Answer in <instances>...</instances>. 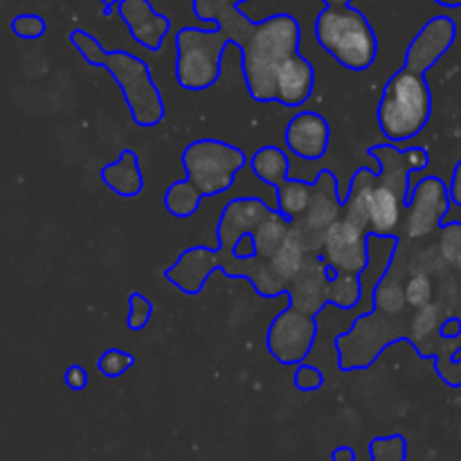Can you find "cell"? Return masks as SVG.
<instances>
[{
  "mask_svg": "<svg viewBox=\"0 0 461 461\" xmlns=\"http://www.w3.org/2000/svg\"><path fill=\"white\" fill-rule=\"evenodd\" d=\"M203 23H216L225 39L241 52V68L250 97L259 104H277V77L300 54L302 30L291 14H275L250 21L230 0H192Z\"/></svg>",
  "mask_w": 461,
  "mask_h": 461,
  "instance_id": "6da1fadb",
  "label": "cell"
},
{
  "mask_svg": "<svg viewBox=\"0 0 461 461\" xmlns=\"http://www.w3.org/2000/svg\"><path fill=\"white\" fill-rule=\"evenodd\" d=\"M457 25L448 16H435L421 27L405 52L403 68L387 79L378 104V129L387 142H405L426 129L432 115V93L426 72L455 43Z\"/></svg>",
  "mask_w": 461,
  "mask_h": 461,
  "instance_id": "7a4b0ae2",
  "label": "cell"
},
{
  "mask_svg": "<svg viewBox=\"0 0 461 461\" xmlns=\"http://www.w3.org/2000/svg\"><path fill=\"white\" fill-rule=\"evenodd\" d=\"M239 147L221 140H196L183 151L185 180L171 183L165 192V207L176 219H189L210 196L225 194L248 165Z\"/></svg>",
  "mask_w": 461,
  "mask_h": 461,
  "instance_id": "3957f363",
  "label": "cell"
},
{
  "mask_svg": "<svg viewBox=\"0 0 461 461\" xmlns=\"http://www.w3.org/2000/svg\"><path fill=\"white\" fill-rule=\"evenodd\" d=\"M72 45L79 50L81 59L95 68H106L108 75L120 86L131 117L142 129L158 126L167 115L165 99L153 81L147 61L124 50H106L93 34L84 30H72Z\"/></svg>",
  "mask_w": 461,
  "mask_h": 461,
  "instance_id": "277c9868",
  "label": "cell"
},
{
  "mask_svg": "<svg viewBox=\"0 0 461 461\" xmlns=\"http://www.w3.org/2000/svg\"><path fill=\"white\" fill-rule=\"evenodd\" d=\"M369 158L378 160V176L369 194V234L396 237L403 210H408V194L412 187L410 176L423 171L430 162L426 147L396 149L394 144H372Z\"/></svg>",
  "mask_w": 461,
  "mask_h": 461,
  "instance_id": "5b68a950",
  "label": "cell"
},
{
  "mask_svg": "<svg viewBox=\"0 0 461 461\" xmlns=\"http://www.w3.org/2000/svg\"><path fill=\"white\" fill-rule=\"evenodd\" d=\"M324 9L315 18V41L347 70L363 72L376 61L378 39L363 12L351 0H322Z\"/></svg>",
  "mask_w": 461,
  "mask_h": 461,
  "instance_id": "8992f818",
  "label": "cell"
},
{
  "mask_svg": "<svg viewBox=\"0 0 461 461\" xmlns=\"http://www.w3.org/2000/svg\"><path fill=\"white\" fill-rule=\"evenodd\" d=\"M230 41L219 27H183L176 34V79L185 90L201 93L221 79Z\"/></svg>",
  "mask_w": 461,
  "mask_h": 461,
  "instance_id": "52a82bcc",
  "label": "cell"
},
{
  "mask_svg": "<svg viewBox=\"0 0 461 461\" xmlns=\"http://www.w3.org/2000/svg\"><path fill=\"white\" fill-rule=\"evenodd\" d=\"M275 212L277 210L261 198H232L223 207L219 225H216L219 250H214V270L223 273L225 266L237 259L234 252H237L239 243L246 237H252Z\"/></svg>",
  "mask_w": 461,
  "mask_h": 461,
  "instance_id": "ba28073f",
  "label": "cell"
},
{
  "mask_svg": "<svg viewBox=\"0 0 461 461\" xmlns=\"http://www.w3.org/2000/svg\"><path fill=\"white\" fill-rule=\"evenodd\" d=\"M315 338H318V322L313 315L302 313L288 304L270 324L266 347L273 358H277V363L302 365L313 349Z\"/></svg>",
  "mask_w": 461,
  "mask_h": 461,
  "instance_id": "9c48e42d",
  "label": "cell"
},
{
  "mask_svg": "<svg viewBox=\"0 0 461 461\" xmlns=\"http://www.w3.org/2000/svg\"><path fill=\"white\" fill-rule=\"evenodd\" d=\"M369 232L349 223L347 219L336 221L324 234V252L318 255L336 273L363 275L369 266Z\"/></svg>",
  "mask_w": 461,
  "mask_h": 461,
  "instance_id": "30bf717a",
  "label": "cell"
},
{
  "mask_svg": "<svg viewBox=\"0 0 461 461\" xmlns=\"http://www.w3.org/2000/svg\"><path fill=\"white\" fill-rule=\"evenodd\" d=\"M450 207L448 187L437 176L419 180L408 194V234L412 239L428 237L444 225Z\"/></svg>",
  "mask_w": 461,
  "mask_h": 461,
  "instance_id": "8fae6325",
  "label": "cell"
},
{
  "mask_svg": "<svg viewBox=\"0 0 461 461\" xmlns=\"http://www.w3.org/2000/svg\"><path fill=\"white\" fill-rule=\"evenodd\" d=\"M286 149L302 160H322L331 144V126L315 111H300L286 126Z\"/></svg>",
  "mask_w": 461,
  "mask_h": 461,
  "instance_id": "7c38bea8",
  "label": "cell"
},
{
  "mask_svg": "<svg viewBox=\"0 0 461 461\" xmlns=\"http://www.w3.org/2000/svg\"><path fill=\"white\" fill-rule=\"evenodd\" d=\"M115 9L124 25L129 27L135 43L151 50V52L162 48L171 30V21L165 14L156 12L149 0H120Z\"/></svg>",
  "mask_w": 461,
  "mask_h": 461,
  "instance_id": "4fadbf2b",
  "label": "cell"
},
{
  "mask_svg": "<svg viewBox=\"0 0 461 461\" xmlns=\"http://www.w3.org/2000/svg\"><path fill=\"white\" fill-rule=\"evenodd\" d=\"M315 196L311 201L309 212H306L304 228L306 234H315L318 241H324V234L336 221H340L342 196L338 194V180L331 169H322L315 176Z\"/></svg>",
  "mask_w": 461,
  "mask_h": 461,
  "instance_id": "5bb4252c",
  "label": "cell"
},
{
  "mask_svg": "<svg viewBox=\"0 0 461 461\" xmlns=\"http://www.w3.org/2000/svg\"><path fill=\"white\" fill-rule=\"evenodd\" d=\"M315 88V70L304 54H295L277 77V104L300 108L311 99Z\"/></svg>",
  "mask_w": 461,
  "mask_h": 461,
  "instance_id": "9a60e30c",
  "label": "cell"
},
{
  "mask_svg": "<svg viewBox=\"0 0 461 461\" xmlns=\"http://www.w3.org/2000/svg\"><path fill=\"white\" fill-rule=\"evenodd\" d=\"M102 183L111 189L115 196L135 198L144 189V176L140 169V158L133 149H122L120 158L111 165L102 167L99 171Z\"/></svg>",
  "mask_w": 461,
  "mask_h": 461,
  "instance_id": "2e32d148",
  "label": "cell"
},
{
  "mask_svg": "<svg viewBox=\"0 0 461 461\" xmlns=\"http://www.w3.org/2000/svg\"><path fill=\"white\" fill-rule=\"evenodd\" d=\"M250 169L261 183L273 187L277 194L291 174V158L284 149L268 144V147L257 149L255 156L250 158Z\"/></svg>",
  "mask_w": 461,
  "mask_h": 461,
  "instance_id": "e0dca14e",
  "label": "cell"
},
{
  "mask_svg": "<svg viewBox=\"0 0 461 461\" xmlns=\"http://www.w3.org/2000/svg\"><path fill=\"white\" fill-rule=\"evenodd\" d=\"M318 183H304V180L288 178L277 192V212L293 223L295 219H302L309 212L311 201L315 196Z\"/></svg>",
  "mask_w": 461,
  "mask_h": 461,
  "instance_id": "ac0fdd59",
  "label": "cell"
},
{
  "mask_svg": "<svg viewBox=\"0 0 461 461\" xmlns=\"http://www.w3.org/2000/svg\"><path fill=\"white\" fill-rule=\"evenodd\" d=\"M363 300V279L360 275L336 273L327 266V302L336 309L349 311Z\"/></svg>",
  "mask_w": 461,
  "mask_h": 461,
  "instance_id": "d6986e66",
  "label": "cell"
},
{
  "mask_svg": "<svg viewBox=\"0 0 461 461\" xmlns=\"http://www.w3.org/2000/svg\"><path fill=\"white\" fill-rule=\"evenodd\" d=\"M405 448H408V444H405L403 435L378 437L369 444L372 461H405V453H408Z\"/></svg>",
  "mask_w": 461,
  "mask_h": 461,
  "instance_id": "ffe728a7",
  "label": "cell"
},
{
  "mask_svg": "<svg viewBox=\"0 0 461 461\" xmlns=\"http://www.w3.org/2000/svg\"><path fill=\"white\" fill-rule=\"evenodd\" d=\"M135 358L133 354L124 349H106L97 360V369L104 374L106 378H120L133 367Z\"/></svg>",
  "mask_w": 461,
  "mask_h": 461,
  "instance_id": "44dd1931",
  "label": "cell"
},
{
  "mask_svg": "<svg viewBox=\"0 0 461 461\" xmlns=\"http://www.w3.org/2000/svg\"><path fill=\"white\" fill-rule=\"evenodd\" d=\"M153 315V302L142 293L133 291L129 295V318H126V327L131 331H142L149 327Z\"/></svg>",
  "mask_w": 461,
  "mask_h": 461,
  "instance_id": "7402d4cb",
  "label": "cell"
},
{
  "mask_svg": "<svg viewBox=\"0 0 461 461\" xmlns=\"http://www.w3.org/2000/svg\"><path fill=\"white\" fill-rule=\"evenodd\" d=\"M12 32L25 41L41 39L45 34V21L36 14H21L12 21Z\"/></svg>",
  "mask_w": 461,
  "mask_h": 461,
  "instance_id": "603a6c76",
  "label": "cell"
},
{
  "mask_svg": "<svg viewBox=\"0 0 461 461\" xmlns=\"http://www.w3.org/2000/svg\"><path fill=\"white\" fill-rule=\"evenodd\" d=\"M441 250L446 259L461 270V223H444Z\"/></svg>",
  "mask_w": 461,
  "mask_h": 461,
  "instance_id": "cb8c5ba5",
  "label": "cell"
},
{
  "mask_svg": "<svg viewBox=\"0 0 461 461\" xmlns=\"http://www.w3.org/2000/svg\"><path fill=\"white\" fill-rule=\"evenodd\" d=\"M293 383L300 392H318L324 385L322 369L313 367V365H297L295 374H293Z\"/></svg>",
  "mask_w": 461,
  "mask_h": 461,
  "instance_id": "d4e9b609",
  "label": "cell"
},
{
  "mask_svg": "<svg viewBox=\"0 0 461 461\" xmlns=\"http://www.w3.org/2000/svg\"><path fill=\"white\" fill-rule=\"evenodd\" d=\"M432 286L426 275H414L405 286V302L412 306H426L430 302Z\"/></svg>",
  "mask_w": 461,
  "mask_h": 461,
  "instance_id": "484cf974",
  "label": "cell"
},
{
  "mask_svg": "<svg viewBox=\"0 0 461 461\" xmlns=\"http://www.w3.org/2000/svg\"><path fill=\"white\" fill-rule=\"evenodd\" d=\"M63 383H66L72 392L86 390V387H88V372H86L81 365H70V367L66 369V374H63Z\"/></svg>",
  "mask_w": 461,
  "mask_h": 461,
  "instance_id": "4316f807",
  "label": "cell"
},
{
  "mask_svg": "<svg viewBox=\"0 0 461 461\" xmlns=\"http://www.w3.org/2000/svg\"><path fill=\"white\" fill-rule=\"evenodd\" d=\"M448 194H450V203H453V205L461 207V162H459L457 167H455Z\"/></svg>",
  "mask_w": 461,
  "mask_h": 461,
  "instance_id": "83f0119b",
  "label": "cell"
},
{
  "mask_svg": "<svg viewBox=\"0 0 461 461\" xmlns=\"http://www.w3.org/2000/svg\"><path fill=\"white\" fill-rule=\"evenodd\" d=\"M354 450L349 446H340V448L333 450V461H354Z\"/></svg>",
  "mask_w": 461,
  "mask_h": 461,
  "instance_id": "f1b7e54d",
  "label": "cell"
},
{
  "mask_svg": "<svg viewBox=\"0 0 461 461\" xmlns=\"http://www.w3.org/2000/svg\"><path fill=\"white\" fill-rule=\"evenodd\" d=\"M459 331H461V320L459 318L448 320V322L444 324V333H446V336H457Z\"/></svg>",
  "mask_w": 461,
  "mask_h": 461,
  "instance_id": "f546056e",
  "label": "cell"
},
{
  "mask_svg": "<svg viewBox=\"0 0 461 461\" xmlns=\"http://www.w3.org/2000/svg\"><path fill=\"white\" fill-rule=\"evenodd\" d=\"M435 3L441 5V7H448V9L461 7V0H435Z\"/></svg>",
  "mask_w": 461,
  "mask_h": 461,
  "instance_id": "4dcf8cb0",
  "label": "cell"
},
{
  "mask_svg": "<svg viewBox=\"0 0 461 461\" xmlns=\"http://www.w3.org/2000/svg\"><path fill=\"white\" fill-rule=\"evenodd\" d=\"M99 3L104 5V14H111L113 9L117 7V3H120V0H99Z\"/></svg>",
  "mask_w": 461,
  "mask_h": 461,
  "instance_id": "1f68e13d",
  "label": "cell"
},
{
  "mask_svg": "<svg viewBox=\"0 0 461 461\" xmlns=\"http://www.w3.org/2000/svg\"><path fill=\"white\" fill-rule=\"evenodd\" d=\"M230 3H234V5H239V7H241V5H246L248 0H230Z\"/></svg>",
  "mask_w": 461,
  "mask_h": 461,
  "instance_id": "d6a6232c",
  "label": "cell"
}]
</instances>
